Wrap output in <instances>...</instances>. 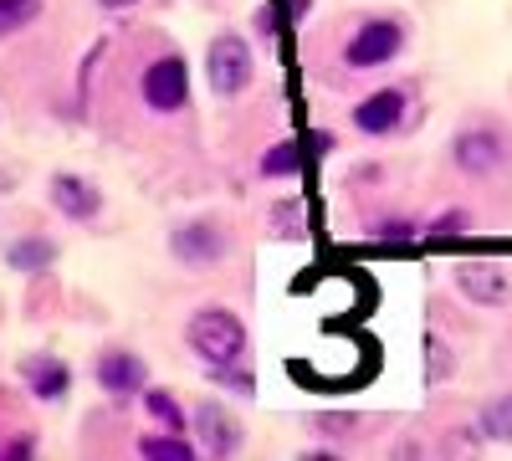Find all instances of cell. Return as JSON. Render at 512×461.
<instances>
[{
  "label": "cell",
  "mask_w": 512,
  "mask_h": 461,
  "mask_svg": "<svg viewBox=\"0 0 512 461\" xmlns=\"http://www.w3.org/2000/svg\"><path fill=\"white\" fill-rule=\"evenodd\" d=\"M185 344L195 349V359L210 369V364H241L246 359V323L231 313V308H200V313H190V323H185Z\"/></svg>",
  "instance_id": "obj_1"
},
{
  "label": "cell",
  "mask_w": 512,
  "mask_h": 461,
  "mask_svg": "<svg viewBox=\"0 0 512 461\" xmlns=\"http://www.w3.org/2000/svg\"><path fill=\"white\" fill-rule=\"evenodd\" d=\"M251 72H256V62H251L246 36H236V31L210 36V47H205V77H210V93H216V98H236V93H246Z\"/></svg>",
  "instance_id": "obj_2"
},
{
  "label": "cell",
  "mask_w": 512,
  "mask_h": 461,
  "mask_svg": "<svg viewBox=\"0 0 512 461\" xmlns=\"http://www.w3.org/2000/svg\"><path fill=\"white\" fill-rule=\"evenodd\" d=\"M405 47V21L400 16H369L344 47V62L354 72H374V67H390Z\"/></svg>",
  "instance_id": "obj_3"
},
{
  "label": "cell",
  "mask_w": 512,
  "mask_h": 461,
  "mask_svg": "<svg viewBox=\"0 0 512 461\" xmlns=\"http://www.w3.org/2000/svg\"><path fill=\"white\" fill-rule=\"evenodd\" d=\"M226 251H231V241L216 221H185V226L169 231V257H175L180 267H190V272L216 267Z\"/></svg>",
  "instance_id": "obj_4"
},
{
  "label": "cell",
  "mask_w": 512,
  "mask_h": 461,
  "mask_svg": "<svg viewBox=\"0 0 512 461\" xmlns=\"http://www.w3.org/2000/svg\"><path fill=\"white\" fill-rule=\"evenodd\" d=\"M139 88H144L149 113H180V108L190 103V67H185V57H159V62H149Z\"/></svg>",
  "instance_id": "obj_5"
},
{
  "label": "cell",
  "mask_w": 512,
  "mask_h": 461,
  "mask_svg": "<svg viewBox=\"0 0 512 461\" xmlns=\"http://www.w3.org/2000/svg\"><path fill=\"white\" fill-rule=\"evenodd\" d=\"M451 159H456L461 175L487 180V175H497L502 164H507V139L497 129H461L456 144H451Z\"/></svg>",
  "instance_id": "obj_6"
},
{
  "label": "cell",
  "mask_w": 512,
  "mask_h": 461,
  "mask_svg": "<svg viewBox=\"0 0 512 461\" xmlns=\"http://www.w3.org/2000/svg\"><path fill=\"white\" fill-rule=\"evenodd\" d=\"M451 282H456L461 298H472L477 308H507L512 303V277L497 262H461L451 272Z\"/></svg>",
  "instance_id": "obj_7"
},
{
  "label": "cell",
  "mask_w": 512,
  "mask_h": 461,
  "mask_svg": "<svg viewBox=\"0 0 512 461\" xmlns=\"http://www.w3.org/2000/svg\"><path fill=\"white\" fill-rule=\"evenodd\" d=\"M93 374H98V390H108L113 400H128V395L149 390V369H144V359L134 349H103Z\"/></svg>",
  "instance_id": "obj_8"
},
{
  "label": "cell",
  "mask_w": 512,
  "mask_h": 461,
  "mask_svg": "<svg viewBox=\"0 0 512 461\" xmlns=\"http://www.w3.org/2000/svg\"><path fill=\"white\" fill-rule=\"evenodd\" d=\"M405 113H410V98L400 88H379L364 103H354V129L369 139H390V134H400Z\"/></svg>",
  "instance_id": "obj_9"
},
{
  "label": "cell",
  "mask_w": 512,
  "mask_h": 461,
  "mask_svg": "<svg viewBox=\"0 0 512 461\" xmlns=\"http://www.w3.org/2000/svg\"><path fill=\"white\" fill-rule=\"evenodd\" d=\"M47 200H52V211H62L77 226H88V221L103 216V190L93 180H82V175H52Z\"/></svg>",
  "instance_id": "obj_10"
},
{
  "label": "cell",
  "mask_w": 512,
  "mask_h": 461,
  "mask_svg": "<svg viewBox=\"0 0 512 461\" xmlns=\"http://www.w3.org/2000/svg\"><path fill=\"white\" fill-rule=\"evenodd\" d=\"M21 385H26L41 405L67 400V395H72V364L57 359V354H31V359H21Z\"/></svg>",
  "instance_id": "obj_11"
},
{
  "label": "cell",
  "mask_w": 512,
  "mask_h": 461,
  "mask_svg": "<svg viewBox=\"0 0 512 461\" xmlns=\"http://www.w3.org/2000/svg\"><path fill=\"white\" fill-rule=\"evenodd\" d=\"M195 431H200V451L205 456H236L241 451V426L231 421L216 400H205L195 410Z\"/></svg>",
  "instance_id": "obj_12"
},
{
  "label": "cell",
  "mask_w": 512,
  "mask_h": 461,
  "mask_svg": "<svg viewBox=\"0 0 512 461\" xmlns=\"http://www.w3.org/2000/svg\"><path fill=\"white\" fill-rule=\"evenodd\" d=\"M52 262H57V246L47 236H21V241L6 246V267H16V272H41Z\"/></svg>",
  "instance_id": "obj_13"
},
{
  "label": "cell",
  "mask_w": 512,
  "mask_h": 461,
  "mask_svg": "<svg viewBox=\"0 0 512 461\" xmlns=\"http://www.w3.org/2000/svg\"><path fill=\"white\" fill-rule=\"evenodd\" d=\"M134 451L149 456V461H190L195 456V441L185 431H154V436H139Z\"/></svg>",
  "instance_id": "obj_14"
},
{
  "label": "cell",
  "mask_w": 512,
  "mask_h": 461,
  "mask_svg": "<svg viewBox=\"0 0 512 461\" xmlns=\"http://www.w3.org/2000/svg\"><path fill=\"white\" fill-rule=\"evenodd\" d=\"M297 170H303V144H297V139H282V144H272L262 154V175L267 180H292Z\"/></svg>",
  "instance_id": "obj_15"
},
{
  "label": "cell",
  "mask_w": 512,
  "mask_h": 461,
  "mask_svg": "<svg viewBox=\"0 0 512 461\" xmlns=\"http://www.w3.org/2000/svg\"><path fill=\"white\" fill-rule=\"evenodd\" d=\"M477 426H482L487 441H512V390H507V395H492V400L482 405Z\"/></svg>",
  "instance_id": "obj_16"
},
{
  "label": "cell",
  "mask_w": 512,
  "mask_h": 461,
  "mask_svg": "<svg viewBox=\"0 0 512 461\" xmlns=\"http://www.w3.org/2000/svg\"><path fill=\"white\" fill-rule=\"evenodd\" d=\"M144 410L154 415L164 431H190L185 426V410L175 405V395H169V390H144Z\"/></svg>",
  "instance_id": "obj_17"
},
{
  "label": "cell",
  "mask_w": 512,
  "mask_h": 461,
  "mask_svg": "<svg viewBox=\"0 0 512 461\" xmlns=\"http://www.w3.org/2000/svg\"><path fill=\"white\" fill-rule=\"evenodd\" d=\"M36 16H41V0H0V41L26 31Z\"/></svg>",
  "instance_id": "obj_18"
},
{
  "label": "cell",
  "mask_w": 512,
  "mask_h": 461,
  "mask_svg": "<svg viewBox=\"0 0 512 461\" xmlns=\"http://www.w3.org/2000/svg\"><path fill=\"white\" fill-rule=\"evenodd\" d=\"M205 380H210V385H221V390H231V395H256V380H251V369H246V364H210V369H205Z\"/></svg>",
  "instance_id": "obj_19"
},
{
  "label": "cell",
  "mask_w": 512,
  "mask_h": 461,
  "mask_svg": "<svg viewBox=\"0 0 512 461\" xmlns=\"http://www.w3.org/2000/svg\"><path fill=\"white\" fill-rule=\"evenodd\" d=\"M425 385H441L446 374H451V349L441 344V339H431V333H425Z\"/></svg>",
  "instance_id": "obj_20"
},
{
  "label": "cell",
  "mask_w": 512,
  "mask_h": 461,
  "mask_svg": "<svg viewBox=\"0 0 512 461\" xmlns=\"http://www.w3.org/2000/svg\"><path fill=\"white\" fill-rule=\"evenodd\" d=\"M466 226H472V216H466V211H446V216H436L431 226H425V236H461Z\"/></svg>",
  "instance_id": "obj_21"
},
{
  "label": "cell",
  "mask_w": 512,
  "mask_h": 461,
  "mask_svg": "<svg viewBox=\"0 0 512 461\" xmlns=\"http://www.w3.org/2000/svg\"><path fill=\"white\" fill-rule=\"evenodd\" d=\"M374 236L379 241H415V236H425V226H415V221H379Z\"/></svg>",
  "instance_id": "obj_22"
},
{
  "label": "cell",
  "mask_w": 512,
  "mask_h": 461,
  "mask_svg": "<svg viewBox=\"0 0 512 461\" xmlns=\"http://www.w3.org/2000/svg\"><path fill=\"white\" fill-rule=\"evenodd\" d=\"M277 26H282V16H277L272 6L256 11V36H262V41H272V36H277Z\"/></svg>",
  "instance_id": "obj_23"
},
{
  "label": "cell",
  "mask_w": 512,
  "mask_h": 461,
  "mask_svg": "<svg viewBox=\"0 0 512 461\" xmlns=\"http://www.w3.org/2000/svg\"><path fill=\"white\" fill-rule=\"evenodd\" d=\"M272 216H277V221H297V205H277ZM282 236H297V226H282Z\"/></svg>",
  "instance_id": "obj_24"
},
{
  "label": "cell",
  "mask_w": 512,
  "mask_h": 461,
  "mask_svg": "<svg viewBox=\"0 0 512 461\" xmlns=\"http://www.w3.org/2000/svg\"><path fill=\"white\" fill-rule=\"evenodd\" d=\"M308 11H313V0H287V16H292V21H303Z\"/></svg>",
  "instance_id": "obj_25"
},
{
  "label": "cell",
  "mask_w": 512,
  "mask_h": 461,
  "mask_svg": "<svg viewBox=\"0 0 512 461\" xmlns=\"http://www.w3.org/2000/svg\"><path fill=\"white\" fill-rule=\"evenodd\" d=\"M328 149H333V134L318 129V134H313V154H328Z\"/></svg>",
  "instance_id": "obj_26"
},
{
  "label": "cell",
  "mask_w": 512,
  "mask_h": 461,
  "mask_svg": "<svg viewBox=\"0 0 512 461\" xmlns=\"http://www.w3.org/2000/svg\"><path fill=\"white\" fill-rule=\"evenodd\" d=\"M31 451H36V441H11L6 446V456H31Z\"/></svg>",
  "instance_id": "obj_27"
},
{
  "label": "cell",
  "mask_w": 512,
  "mask_h": 461,
  "mask_svg": "<svg viewBox=\"0 0 512 461\" xmlns=\"http://www.w3.org/2000/svg\"><path fill=\"white\" fill-rule=\"evenodd\" d=\"M103 11H128V6H139V0H98Z\"/></svg>",
  "instance_id": "obj_28"
},
{
  "label": "cell",
  "mask_w": 512,
  "mask_h": 461,
  "mask_svg": "<svg viewBox=\"0 0 512 461\" xmlns=\"http://www.w3.org/2000/svg\"><path fill=\"white\" fill-rule=\"evenodd\" d=\"M6 190H11V175H6V170H0V195H6Z\"/></svg>",
  "instance_id": "obj_29"
}]
</instances>
